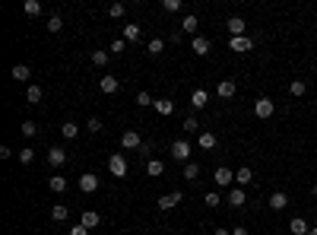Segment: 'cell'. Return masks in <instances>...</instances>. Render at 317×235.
I'll use <instances>...</instances> for the list:
<instances>
[{
    "mask_svg": "<svg viewBox=\"0 0 317 235\" xmlns=\"http://www.w3.org/2000/svg\"><path fill=\"white\" fill-rule=\"evenodd\" d=\"M273 111H276V105H273V99H267V96H260L257 102H254V115L257 118H273Z\"/></svg>",
    "mask_w": 317,
    "mask_h": 235,
    "instance_id": "cell-1",
    "label": "cell"
},
{
    "mask_svg": "<svg viewBox=\"0 0 317 235\" xmlns=\"http://www.w3.org/2000/svg\"><path fill=\"white\" fill-rule=\"evenodd\" d=\"M108 172H111L114 178H124L127 175V159L121 156V153H114V156L108 159Z\"/></svg>",
    "mask_w": 317,
    "mask_h": 235,
    "instance_id": "cell-2",
    "label": "cell"
},
{
    "mask_svg": "<svg viewBox=\"0 0 317 235\" xmlns=\"http://www.w3.org/2000/svg\"><path fill=\"white\" fill-rule=\"evenodd\" d=\"M171 159L187 162V159H191V143H187V140H174L171 143Z\"/></svg>",
    "mask_w": 317,
    "mask_h": 235,
    "instance_id": "cell-3",
    "label": "cell"
},
{
    "mask_svg": "<svg viewBox=\"0 0 317 235\" xmlns=\"http://www.w3.org/2000/svg\"><path fill=\"white\" fill-rule=\"evenodd\" d=\"M213 181H216L219 187H228V184H235V172L225 169V165H219V169L213 172Z\"/></svg>",
    "mask_w": 317,
    "mask_h": 235,
    "instance_id": "cell-4",
    "label": "cell"
},
{
    "mask_svg": "<svg viewBox=\"0 0 317 235\" xmlns=\"http://www.w3.org/2000/svg\"><path fill=\"white\" fill-rule=\"evenodd\" d=\"M137 146H143V140H140L137 131H124L121 133V150H137Z\"/></svg>",
    "mask_w": 317,
    "mask_h": 235,
    "instance_id": "cell-5",
    "label": "cell"
},
{
    "mask_svg": "<svg viewBox=\"0 0 317 235\" xmlns=\"http://www.w3.org/2000/svg\"><path fill=\"white\" fill-rule=\"evenodd\" d=\"M225 26H228V32H232V38H241V35H247V23H244L241 16H232Z\"/></svg>",
    "mask_w": 317,
    "mask_h": 235,
    "instance_id": "cell-6",
    "label": "cell"
},
{
    "mask_svg": "<svg viewBox=\"0 0 317 235\" xmlns=\"http://www.w3.org/2000/svg\"><path fill=\"white\" fill-rule=\"evenodd\" d=\"M79 191H83V194H96V191H98V178L92 175V172L79 175Z\"/></svg>",
    "mask_w": 317,
    "mask_h": 235,
    "instance_id": "cell-7",
    "label": "cell"
},
{
    "mask_svg": "<svg viewBox=\"0 0 317 235\" xmlns=\"http://www.w3.org/2000/svg\"><path fill=\"white\" fill-rule=\"evenodd\" d=\"M191 51H194L197 57L210 54V38H206V35H194V42H191Z\"/></svg>",
    "mask_w": 317,
    "mask_h": 235,
    "instance_id": "cell-8",
    "label": "cell"
},
{
    "mask_svg": "<svg viewBox=\"0 0 317 235\" xmlns=\"http://www.w3.org/2000/svg\"><path fill=\"white\" fill-rule=\"evenodd\" d=\"M181 204V191H171V194H162L159 197V210H174Z\"/></svg>",
    "mask_w": 317,
    "mask_h": 235,
    "instance_id": "cell-9",
    "label": "cell"
},
{
    "mask_svg": "<svg viewBox=\"0 0 317 235\" xmlns=\"http://www.w3.org/2000/svg\"><path fill=\"white\" fill-rule=\"evenodd\" d=\"M228 48H232V51H251V48H254V38H247V35L228 38Z\"/></svg>",
    "mask_w": 317,
    "mask_h": 235,
    "instance_id": "cell-10",
    "label": "cell"
},
{
    "mask_svg": "<svg viewBox=\"0 0 317 235\" xmlns=\"http://www.w3.org/2000/svg\"><path fill=\"white\" fill-rule=\"evenodd\" d=\"M48 162L54 165V169H60V165L67 162V153L60 150V146H51V150H48Z\"/></svg>",
    "mask_w": 317,
    "mask_h": 235,
    "instance_id": "cell-11",
    "label": "cell"
},
{
    "mask_svg": "<svg viewBox=\"0 0 317 235\" xmlns=\"http://www.w3.org/2000/svg\"><path fill=\"white\" fill-rule=\"evenodd\" d=\"M98 89H102L105 96H111V92H118V89H121V79H118V77H102Z\"/></svg>",
    "mask_w": 317,
    "mask_h": 235,
    "instance_id": "cell-12",
    "label": "cell"
},
{
    "mask_svg": "<svg viewBox=\"0 0 317 235\" xmlns=\"http://www.w3.org/2000/svg\"><path fill=\"white\" fill-rule=\"evenodd\" d=\"M251 181H254V172L247 169V165H244V169H238V172H235V187H247Z\"/></svg>",
    "mask_w": 317,
    "mask_h": 235,
    "instance_id": "cell-13",
    "label": "cell"
},
{
    "mask_svg": "<svg viewBox=\"0 0 317 235\" xmlns=\"http://www.w3.org/2000/svg\"><path fill=\"white\" fill-rule=\"evenodd\" d=\"M235 89H238V86H235L232 79H219V86H216L219 99H232V96H235Z\"/></svg>",
    "mask_w": 317,
    "mask_h": 235,
    "instance_id": "cell-14",
    "label": "cell"
},
{
    "mask_svg": "<svg viewBox=\"0 0 317 235\" xmlns=\"http://www.w3.org/2000/svg\"><path fill=\"white\" fill-rule=\"evenodd\" d=\"M269 207H273V210H286V207H289L286 191H273V194H269Z\"/></svg>",
    "mask_w": 317,
    "mask_h": 235,
    "instance_id": "cell-15",
    "label": "cell"
},
{
    "mask_svg": "<svg viewBox=\"0 0 317 235\" xmlns=\"http://www.w3.org/2000/svg\"><path fill=\"white\" fill-rule=\"evenodd\" d=\"M289 232H292V235H308L311 229H308V223L301 216H295V219H289Z\"/></svg>",
    "mask_w": 317,
    "mask_h": 235,
    "instance_id": "cell-16",
    "label": "cell"
},
{
    "mask_svg": "<svg viewBox=\"0 0 317 235\" xmlns=\"http://www.w3.org/2000/svg\"><path fill=\"white\" fill-rule=\"evenodd\" d=\"M10 77L16 79V83H25V79L32 77V70H29V67H25V64H16V67H13V70H10Z\"/></svg>",
    "mask_w": 317,
    "mask_h": 235,
    "instance_id": "cell-17",
    "label": "cell"
},
{
    "mask_svg": "<svg viewBox=\"0 0 317 235\" xmlns=\"http://www.w3.org/2000/svg\"><path fill=\"white\" fill-rule=\"evenodd\" d=\"M197 143H200V150H213V146L219 143V140H216V133H213V131H203V133L197 137Z\"/></svg>",
    "mask_w": 317,
    "mask_h": 235,
    "instance_id": "cell-18",
    "label": "cell"
},
{
    "mask_svg": "<svg viewBox=\"0 0 317 235\" xmlns=\"http://www.w3.org/2000/svg\"><path fill=\"white\" fill-rule=\"evenodd\" d=\"M244 197H247L244 187H232V191H228V204L232 207H244Z\"/></svg>",
    "mask_w": 317,
    "mask_h": 235,
    "instance_id": "cell-19",
    "label": "cell"
},
{
    "mask_svg": "<svg viewBox=\"0 0 317 235\" xmlns=\"http://www.w3.org/2000/svg\"><path fill=\"white\" fill-rule=\"evenodd\" d=\"M79 223H83L86 229H96V226L102 223V216H98L96 210H86V213H83V219H79Z\"/></svg>",
    "mask_w": 317,
    "mask_h": 235,
    "instance_id": "cell-20",
    "label": "cell"
},
{
    "mask_svg": "<svg viewBox=\"0 0 317 235\" xmlns=\"http://www.w3.org/2000/svg\"><path fill=\"white\" fill-rule=\"evenodd\" d=\"M206 102H210L206 89H194V96H191V105H194V108H206Z\"/></svg>",
    "mask_w": 317,
    "mask_h": 235,
    "instance_id": "cell-21",
    "label": "cell"
},
{
    "mask_svg": "<svg viewBox=\"0 0 317 235\" xmlns=\"http://www.w3.org/2000/svg\"><path fill=\"white\" fill-rule=\"evenodd\" d=\"M140 35H143V32H140V26H137V23L124 26V42H140Z\"/></svg>",
    "mask_w": 317,
    "mask_h": 235,
    "instance_id": "cell-22",
    "label": "cell"
},
{
    "mask_svg": "<svg viewBox=\"0 0 317 235\" xmlns=\"http://www.w3.org/2000/svg\"><path fill=\"white\" fill-rule=\"evenodd\" d=\"M152 105H156L159 115H171V111H174V102H171V99H156Z\"/></svg>",
    "mask_w": 317,
    "mask_h": 235,
    "instance_id": "cell-23",
    "label": "cell"
},
{
    "mask_svg": "<svg viewBox=\"0 0 317 235\" xmlns=\"http://www.w3.org/2000/svg\"><path fill=\"white\" fill-rule=\"evenodd\" d=\"M146 172H149L152 178H159L162 172H165V162H162V159H149V162H146Z\"/></svg>",
    "mask_w": 317,
    "mask_h": 235,
    "instance_id": "cell-24",
    "label": "cell"
},
{
    "mask_svg": "<svg viewBox=\"0 0 317 235\" xmlns=\"http://www.w3.org/2000/svg\"><path fill=\"white\" fill-rule=\"evenodd\" d=\"M48 187L54 194H60V191H67V178L64 175H51V181H48Z\"/></svg>",
    "mask_w": 317,
    "mask_h": 235,
    "instance_id": "cell-25",
    "label": "cell"
},
{
    "mask_svg": "<svg viewBox=\"0 0 317 235\" xmlns=\"http://www.w3.org/2000/svg\"><path fill=\"white\" fill-rule=\"evenodd\" d=\"M51 219H57V223H64V219H70V207H64V204H57L51 210Z\"/></svg>",
    "mask_w": 317,
    "mask_h": 235,
    "instance_id": "cell-26",
    "label": "cell"
},
{
    "mask_svg": "<svg viewBox=\"0 0 317 235\" xmlns=\"http://www.w3.org/2000/svg\"><path fill=\"white\" fill-rule=\"evenodd\" d=\"M146 51H149L152 57H159L162 51H165V42H162V38H149V45H146Z\"/></svg>",
    "mask_w": 317,
    "mask_h": 235,
    "instance_id": "cell-27",
    "label": "cell"
},
{
    "mask_svg": "<svg viewBox=\"0 0 317 235\" xmlns=\"http://www.w3.org/2000/svg\"><path fill=\"white\" fill-rule=\"evenodd\" d=\"M42 96H45V89H42V86H29V92H25V99H29L32 105H38V102H42Z\"/></svg>",
    "mask_w": 317,
    "mask_h": 235,
    "instance_id": "cell-28",
    "label": "cell"
},
{
    "mask_svg": "<svg viewBox=\"0 0 317 235\" xmlns=\"http://www.w3.org/2000/svg\"><path fill=\"white\" fill-rule=\"evenodd\" d=\"M289 92H292L295 99H301V96H305V92H308V83H305V79H295V83L289 86Z\"/></svg>",
    "mask_w": 317,
    "mask_h": 235,
    "instance_id": "cell-29",
    "label": "cell"
},
{
    "mask_svg": "<svg viewBox=\"0 0 317 235\" xmlns=\"http://www.w3.org/2000/svg\"><path fill=\"white\" fill-rule=\"evenodd\" d=\"M76 133H79V127L73 124V121H67V124L60 127V137H64V140H73V137H76Z\"/></svg>",
    "mask_w": 317,
    "mask_h": 235,
    "instance_id": "cell-30",
    "label": "cell"
},
{
    "mask_svg": "<svg viewBox=\"0 0 317 235\" xmlns=\"http://www.w3.org/2000/svg\"><path fill=\"white\" fill-rule=\"evenodd\" d=\"M181 32H191V35H197V16H184V23H181Z\"/></svg>",
    "mask_w": 317,
    "mask_h": 235,
    "instance_id": "cell-31",
    "label": "cell"
},
{
    "mask_svg": "<svg viewBox=\"0 0 317 235\" xmlns=\"http://www.w3.org/2000/svg\"><path fill=\"white\" fill-rule=\"evenodd\" d=\"M184 178H187V181H197V178H200V165H197V162H187V165H184Z\"/></svg>",
    "mask_w": 317,
    "mask_h": 235,
    "instance_id": "cell-32",
    "label": "cell"
},
{
    "mask_svg": "<svg viewBox=\"0 0 317 235\" xmlns=\"http://www.w3.org/2000/svg\"><path fill=\"white\" fill-rule=\"evenodd\" d=\"M124 13H127V6H124V3H111V6H108V16H111V19H121Z\"/></svg>",
    "mask_w": 317,
    "mask_h": 235,
    "instance_id": "cell-33",
    "label": "cell"
},
{
    "mask_svg": "<svg viewBox=\"0 0 317 235\" xmlns=\"http://www.w3.org/2000/svg\"><path fill=\"white\" fill-rule=\"evenodd\" d=\"M25 13H29V16H38V13H42V3H38V0H25V6H23Z\"/></svg>",
    "mask_w": 317,
    "mask_h": 235,
    "instance_id": "cell-34",
    "label": "cell"
},
{
    "mask_svg": "<svg viewBox=\"0 0 317 235\" xmlns=\"http://www.w3.org/2000/svg\"><path fill=\"white\" fill-rule=\"evenodd\" d=\"M19 131H23L25 137H35V133H38V124H35V121H23V127H19Z\"/></svg>",
    "mask_w": 317,
    "mask_h": 235,
    "instance_id": "cell-35",
    "label": "cell"
},
{
    "mask_svg": "<svg viewBox=\"0 0 317 235\" xmlns=\"http://www.w3.org/2000/svg\"><path fill=\"white\" fill-rule=\"evenodd\" d=\"M108 51H111V54H124V51H127V42H124V38H114Z\"/></svg>",
    "mask_w": 317,
    "mask_h": 235,
    "instance_id": "cell-36",
    "label": "cell"
},
{
    "mask_svg": "<svg viewBox=\"0 0 317 235\" xmlns=\"http://www.w3.org/2000/svg\"><path fill=\"white\" fill-rule=\"evenodd\" d=\"M92 64H96V67H105L108 64V51H92Z\"/></svg>",
    "mask_w": 317,
    "mask_h": 235,
    "instance_id": "cell-37",
    "label": "cell"
},
{
    "mask_svg": "<svg viewBox=\"0 0 317 235\" xmlns=\"http://www.w3.org/2000/svg\"><path fill=\"white\" fill-rule=\"evenodd\" d=\"M64 29V19L60 16H48V32H60Z\"/></svg>",
    "mask_w": 317,
    "mask_h": 235,
    "instance_id": "cell-38",
    "label": "cell"
},
{
    "mask_svg": "<svg viewBox=\"0 0 317 235\" xmlns=\"http://www.w3.org/2000/svg\"><path fill=\"white\" fill-rule=\"evenodd\" d=\"M162 10H165V13H178L181 10V0H162Z\"/></svg>",
    "mask_w": 317,
    "mask_h": 235,
    "instance_id": "cell-39",
    "label": "cell"
},
{
    "mask_svg": "<svg viewBox=\"0 0 317 235\" xmlns=\"http://www.w3.org/2000/svg\"><path fill=\"white\" fill-rule=\"evenodd\" d=\"M32 159H35V150H29V146H25V150H19V162H23V165H29Z\"/></svg>",
    "mask_w": 317,
    "mask_h": 235,
    "instance_id": "cell-40",
    "label": "cell"
},
{
    "mask_svg": "<svg viewBox=\"0 0 317 235\" xmlns=\"http://www.w3.org/2000/svg\"><path fill=\"white\" fill-rule=\"evenodd\" d=\"M152 102H156V99H152L149 92H137V105L140 108H146V105H152Z\"/></svg>",
    "mask_w": 317,
    "mask_h": 235,
    "instance_id": "cell-41",
    "label": "cell"
},
{
    "mask_svg": "<svg viewBox=\"0 0 317 235\" xmlns=\"http://www.w3.org/2000/svg\"><path fill=\"white\" fill-rule=\"evenodd\" d=\"M203 204H206V207H219V204H222V197H219L216 191H210V194L203 197Z\"/></svg>",
    "mask_w": 317,
    "mask_h": 235,
    "instance_id": "cell-42",
    "label": "cell"
},
{
    "mask_svg": "<svg viewBox=\"0 0 317 235\" xmlns=\"http://www.w3.org/2000/svg\"><path fill=\"white\" fill-rule=\"evenodd\" d=\"M86 131H89V133H98V131H102V121H98V118H89V121H86Z\"/></svg>",
    "mask_w": 317,
    "mask_h": 235,
    "instance_id": "cell-43",
    "label": "cell"
},
{
    "mask_svg": "<svg viewBox=\"0 0 317 235\" xmlns=\"http://www.w3.org/2000/svg\"><path fill=\"white\" fill-rule=\"evenodd\" d=\"M197 127H200L197 118H187V121H184V133H197Z\"/></svg>",
    "mask_w": 317,
    "mask_h": 235,
    "instance_id": "cell-44",
    "label": "cell"
},
{
    "mask_svg": "<svg viewBox=\"0 0 317 235\" xmlns=\"http://www.w3.org/2000/svg\"><path fill=\"white\" fill-rule=\"evenodd\" d=\"M70 235H89V229H86V226L79 223V226H73V229H70Z\"/></svg>",
    "mask_w": 317,
    "mask_h": 235,
    "instance_id": "cell-45",
    "label": "cell"
},
{
    "mask_svg": "<svg viewBox=\"0 0 317 235\" xmlns=\"http://www.w3.org/2000/svg\"><path fill=\"white\" fill-rule=\"evenodd\" d=\"M213 235H232V229H216Z\"/></svg>",
    "mask_w": 317,
    "mask_h": 235,
    "instance_id": "cell-46",
    "label": "cell"
},
{
    "mask_svg": "<svg viewBox=\"0 0 317 235\" xmlns=\"http://www.w3.org/2000/svg\"><path fill=\"white\" fill-rule=\"evenodd\" d=\"M232 235H251L247 229H232Z\"/></svg>",
    "mask_w": 317,
    "mask_h": 235,
    "instance_id": "cell-47",
    "label": "cell"
},
{
    "mask_svg": "<svg viewBox=\"0 0 317 235\" xmlns=\"http://www.w3.org/2000/svg\"><path fill=\"white\" fill-rule=\"evenodd\" d=\"M308 235H317V229H311V232H308Z\"/></svg>",
    "mask_w": 317,
    "mask_h": 235,
    "instance_id": "cell-48",
    "label": "cell"
},
{
    "mask_svg": "<svg viewBox=\"0 0 317 235\" xmlns=\"http://www.w3.org/2000/svg\"><path fill=\"white\" fill-rule=\"evenodd\" d=\"M314 194H317V184H314Z\"/></svg>",
    "mask_w": 317,
    "mask_h": 235,
    "instance_id": "cell-49",
    "label": "cell"
},
{
    "mask_svg": "<svg viewBox=\"0 0 317 235\" xmlns=\"http://www.w3.org/2000/svg\"><path fill=\"white\" fill-rule=\"evenodd\" d=\"M314 223H317V216H314Z\"/></svg>",
    "mask_w": 317,
    "mask_h": 235,
    "instance_id": "cell-50",
    "label": "cell"
}]
</instances>
